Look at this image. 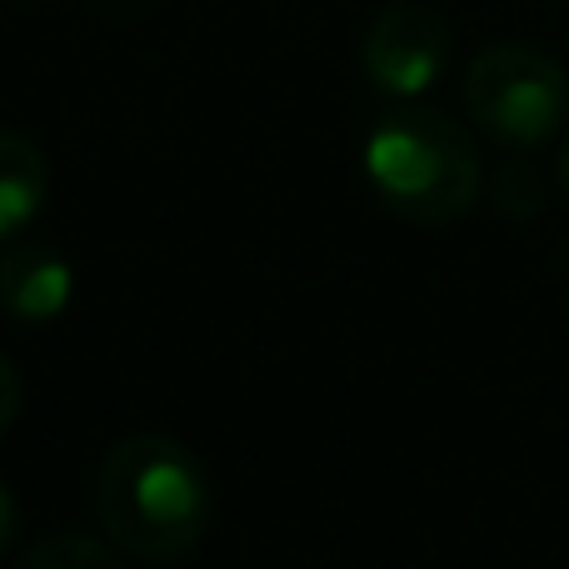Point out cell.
I'll return each mask as SVG.
<instances>
[{
    "instance_id": "5",
    "label": "cell",
    "mask_w": 569,
    "mask_h": 569,
    "mask_svg": "<svg viewBox=\"0 0 569 569\" xmlns=\"http://www.w3.org/2000/svg\"><path fill=\"white\" fill-rule=\"evenodd\" d=\"M76 295V270L46 240H20L0 256V310L20 325H46Z\"/></svg>"
},
{
    "instance_id": "11",
    "label": "cell",
    "mask_w": 569,
    "mask_h": 569,
    "mask_svg": "<svg viewBox=\"0 0 569 569\" xmlns=\"http://www.w3.org/2000/svg\"><path fill=\"white\" fill-rule=\"evenodd\" d=\"M555 180H560V196L569 200V140L560 146V156H555Z\"/></svg>"
},
{
    "instance_id": "2",
    "label": "cell",
    "mask_w": 569,
    "mask_h": 569,
    "mask_svg": "<svg viewBox=\"0 0 569 569\" xmlns=\"http://www.w3.org/2000/svg\"><path fill=\"white\" fill-rule=\"evenodd\" d=\"M365 180L395 220L440 230L480 206L485 160L445 110L395 106L365 136Z\"/></svg>"
},
{
    "instance_id": "8",
    "label": "cell",
    "mask_w": 569,
    "mask_h": 569,
    "mask_svg": "<svg viewBox=\"0 0 569 569\" xmlns=\"http://www.w3.org/2000/svg\"><path fill=\"white\" fill-rule=\"evenodd\" d=\"M495 206H500V216H510V220L540 216V206H545L540 170H535L530 160H505V166L495 170Z\"/></svg>"
},
{
    "instance_id": "10",
    "label": "cell",
    "mask_w": 569,
    "mask_h": 569,
    "mask_svg": "<svg viewBox=\"0 0 569 569\" xmlns=\"http://www.w3.org/2000/svg\"><path fill=\"white\" fill-rule=\"evenodd\" d=\"M16 535H20V505H16V495H10V485L0 480V555L16 545Z\"/></svg>"
},
{
    "instance_id": "4",
    "label": "cell",
    "mask_w": 569,
    "mask_h": 569,
    "mask_svg": "<svg viewBox=\"0 0 569 569\" xmlns=\"http://www.w3.org/2000/svg\"><path fill=\"white\" fill-rule=\"evenodd\" d=\"M455 30L425 0H395L365 26L360 40V70L380 96L390 100H420L435 80L450 70Z\"/></svg>"
},
{
    "instance_id": "1",
    "label": "cell",
    "mask_w": 569,
    "mask_h": 569,
    "mask_svg": "<svg viewBox=\"0 0 569 569\" xmlns=\"http://www.w3.org/2000/svg\"><path fill=\"white\" fill-rule=\"evenodd\" d=\"M100 530L120 555L176 565L210 530L206 465L170 435H130L100 460L90 490Z\"/></svg>"
},
{
    "instance_id": "7",
    "label": "cell",
    "mask_w": 569,
    "mask_h": 569,
    "mask_svg": "<svg viewBox=\"0 0 569 569\" xmlns=\"http://www.w3.org/2000/svg\"><path fill=\"white\" fill-rule=\"evenodd\" d=\"M16 569H126L110 540L90 535H46L16 560Z\"/></svg>"
},
{
    "instance_id": "6",
    "label": "cell",
    "mask_w": 569,
    "mask_h": 569,
    "mask_svg": "<svg viewBox=\"0 0 569 569\" xmlns=\"http://www.w3.org/2000/svg\"><path fill=\"white\" fill-rule=\"evenodd\" d=\"M50 190L46 156L30 136L0 126V240H16L40 216Z\"/></svg>"
},
{
    "instance_id": "3",
    "label": "cell",
    "mask_w": 569,
    "mask_h": 569,
    "mask_svg": "<svg viewBox=\"0 0 569 569\" xmlns=\"http://www.w3.org/2000/svg\"><path fill=\"white\" fill-rule=\"evenodd\" d=\"M465 110L495 146L525 156L569 126V76L530 40H495L465 70Z\"/></svg>"
},
{
    "instance_id": "9",
    "label": "cell",
    "mask_w": 569,
    "mask_h": 569,
    "mask_svg": "<svg viewBox=\"0 0 569 569\" xmlns=\"http://www.w3.org/2000/svg\"><path fill=\"white\" fill-rule=\"evenodd\" d=\"M20 375H16V365L0 355V440L10 435V425H16V415H20Z\"/></svg>"
}]
</instances>
